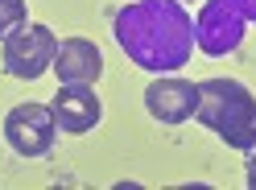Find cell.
<instances>
[{"label": "cell", "instance_id": "7", "mask_svg": "<svg viewBox=\"0 0 256 190\" xmlns=\"http://www.w3.org/2000/svg\"><path fill=\"white\" fill-rule=\"evenodd\" d=\"M21 25H25V4L21 0H0V42Z\"/></svg>", "mask_w": 256, "mask_h": 190}, {"label": "cell", "instance_id": "3", "mask_svg": "<svg viewBox=\"0 0 256 190\" xmlns=\"http://www.w3.org/2000/svg\"><path fill=\"white\" fill-rule=\"evenodd\" d=\"M54 132H58V124L46 104H21L4 120V136L21 157H46L54 145Z\"/></svg>", "mask_w": 256, "mask_h": 190}, {"label": "cell", "instance_id": "8", "mask_svg": "<svg viewBox=\"0 0 256 190\" xmlns=\"http://www.w3.org/2000/svg\"><path fill=\"white\" fill-rule=\"evenodd\" d=\"M248 186H252V190H256V153H252V157H248Z\"/></svg>", "mask_w": 256, "mask_h": 190}, {"label": "cell", "instance_id": "1", "mask_svg": "<svg viewBox=\"0 0 256 190\" xmlns=\"http://www.w3.org/2000/svg\"><path fill=\"white\" fill-rule=\"evenodd\" d=\"M194 116L211 132H219L232 149H256V95L236 78H206L198 83V108Z\"/></svg>", "mask_w": 256, "mask_h": 190}, {"label": "cell", "instance_id": "2", "mask_svg": "<svg viewBox=\"0 0 256 190\" xmlns=\"http://www.w3.org/2000/svg\"><path fill=\"white\" fill-rule=\"evenodd\" d=\"M58 38L50 34V25H21L4 38V70L12 78H38L54 66Z\"/></svg>", "mask_w": 256, "mask_h": 190}, {"label": "cell", "instance_id": "4", "mask_svg": "<svg viewBox=\"0 0 256 190\" xmlns=\"http://www.w3.org/2000/svg\"><path fill=\"white\" fill-rule=\"evenodd\" d=\"M50 112H54V124L62 132H91L104 116V104L100 95L91 91V83H58V95L50 100Z\"/></svg>", "mask_w": 256, "mask_h": 190}, {"label": "cell", "instance_id": "6", "mask_svg": "<svg viewBox=\"0 0 256 190\" xmlns=\"http://www.w3.org/2000/svg\"><path fill=\"white\" fill-rule=\"evenodd\" d=\"M50 70L58 74V83H95L104 74V54L87 38H62Z\"/></svg>", "mask_w": 256, "mask_h": 190}, {"label": "cell", "instance_id": "5", "mask_svg": "<svg viewBox=\"0 0 256 190\" xmlns=\"http://www.w3.org/2000/svg\"><path fill=\"white\" fill-rule=\"evenodd\" d=\"M145 104H149V116L162 120V124H182L194 116L198 108V87L186 83V78H157L145 91Z\"/></svg>", "mask_w": 256, "mask_h": 190}]
</instances>
